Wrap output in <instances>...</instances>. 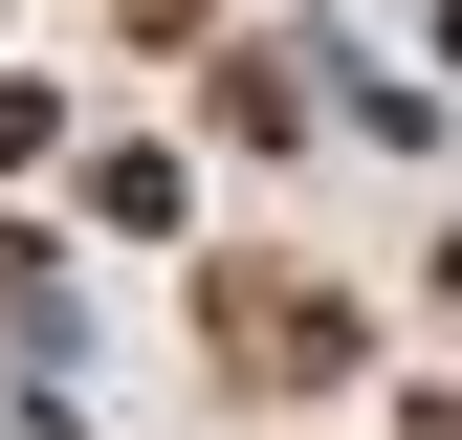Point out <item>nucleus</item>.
<instances>
[{"label":"nucleus","instance_id":"2","mask_svg":"<svg viewBox=\"0 0 462 440\" xmlns=\"http://www.w3.org/2000/svg\"><path fill=\"white\" fill-rule=\"evenodd\" d=\"M133 23H199V0H133Z\"/></svg>","mask_w":462,"mask_h":440},{"label":"nucleus","instance_id":"1","mask_svg":"<svg viewBox=\"0 0 462 440\" xmlns=\"http://www.w3.org/2000/svg\"><path fill=\"white\" fill-rule=\"evenodd\" d=\"M220 353H243V374H330L353 308H330V287H220Z\"/></svg>","mask_w":462,"mask_h":440}]
</instances>
